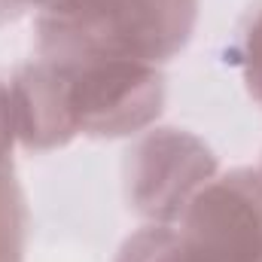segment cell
<instances>
[{"mask_svg": "<svg viewBox=\"0 0 262 262\" xmlns=\"http://www.w3.org/2000/svg\"><path fill=\"white\" fill-rule=\"evenodd\" d=\"M15 140L28 152H49L76 137L116 140L152 128L165 110L162 67L70 55H37L9 79Z\"/></svg>", "mask_w": 262, "mask_h": 262, "instance_id": "cell-1", "label": "cell"}, {"mask_svg": "<svg viewBox=\"0 0 262 262\" xmlns=\"http://www.w3.org/2000/svg\"><path fill=\"white\" fill-rule=\"evenodd\" d=\"M198 6L201 0H67L37 15V55L162 67L189 46Z\"/></svg>", "mask_w": 262, "mask_h": 262, "instance_id": "cell-2", "label": "cell"}, {"mask_svg": "<svg viewBox=\"0 0 262 262\" xmlns=\"http://www.w3.org/2000/svg\"><path fill=\"white\" fill-rule=\"evenodd\" d=\"M216 174L220 162L198 134L174 125L146 128L125 159V198L143 223L174 226Z\"/></svg>", "mask_w": 262, "mask_h": 262, "instance_id": "cell-3", "label": "cell"}, {"mask_svg": "<svg viewBox=\"0 0 262 262\" xmlns=\"http://www.w3.org/2000/svg\"><path fill=\"white\" fill-rule=\"evenodd\" d=\"M189 262H262L259 168L220 171L174 223Z\"/></svg>", "mask_w": 262, "mask_h": 262, "instance_id": "cell-4", "label": "cell"}, {"mask_svg": "<svg viewBox=\"0 0 262 262\" xmlns=\"http://www.w3.org/2000/svg\"><path fill=\"white\" fill-rule=\"evenodd\" d=\"M28 204L12 168H0V262H25Z\"/></svg>", "mask_w": 262, "mask_h": 262, "instance_id": "cell-5", "label": "cell"}, {"mask_svg": "<svg viewBox=\"0 0 262 262\" xmlns=\"http://www.w3.org/2000/svg\"><path fill=\"white\" fill-rule=\"evenodd\" d=\"M116 262H189L174 226H156L143 223L137 232H131L122 241Z\"/></svg>", "mask_w": 262, "mask_h": 262, "instance_id": "cell-6", "label": "cell"}, {"mask_svg": "<svg viewBox=\"0 0 262 262\" xmlns=\"http://www.w3.org/2000/svg\"><path fill=\"white\" fill-rule=\"evenodd\" d=\"M241 76L247 95L262 107V3L247 18L241 34Z\"/></svg>", "mask_w": 262, "mask_h": 262, "instance_id": "cell-7", "label": "cell"}, {"mask_svg": "<svg viewBox=\"0 0 262 262\" xmlns=\"http://www.w3.org/2000/svg\"><path fill=\"white\" fill-rule=\"evenodd\" d=\"M15 122H12V98H9V82L0 79V168H12V152H15Z\"/></svg>", "mask_w": 262, "mask_h": 262, "instance_id": "cell-8", "label": "cell"}, {"mask_svg": "<svg viewBox=\"0 0 262 262\" xmlns=\"http://www.w3.org/2000/svg\"><path fill=\"white\" fill-rule=\"evenodd\" d=\"M61 3H67V0H0V28L21 18V15H31V12L43 15V12H49Z\"/></svg>", "mask_w": 262, "mask_h": 262, "instance_id": "cell-9", "label": "cell"}, {"mask_svg": "<svg viewBox=\"0 0 262 262\" xmlns=\"http://www.w3.org/2000/svg\"><path fill=\"white\" fill-rule=\"evenodd\" d=\"M259 174H262V165H259Z\"/></svg>", "mask_w": 262, "mask_h": 262, "instance_id": "cell-10", "label": "cell"}]
</instances>
